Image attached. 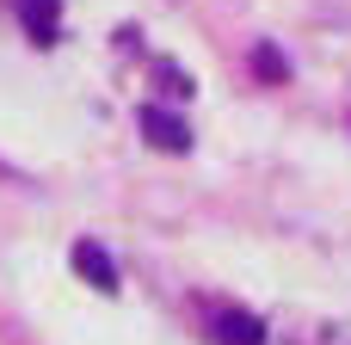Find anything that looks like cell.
<instances>
[{
    "instance_id": "cell-2",
    "label": "cell",
    "mask_w": 351,
    "mask_h": 345,
    "mask_svg": "<svg viewBox=\"0 0 351 345\" xmlns=\"http://www.w3.org/2000/svg\"><path fill=\"white\" fill-rule=\"evenodd\" d=\"M74 272H80L99 296H117V265H111V253H105L99 241H80V247H74Z\"/></svg>"
},
{
    "instance_id": "cell-4",
    "label": "cell",
    "mask_w": 351,
    "mask_h": 345,
    "mask_svg": "<svg viewBox=\"0 0 351 345\" xmlns=\"http://www.w3.org/2000/svg\"><path fill=\"white\" fill-rule=\"evenodd\" d=\"M19 25H25L37 43H49L56 25H62V0H19Z\"/></svg>"
},
{
    "instance_id": "cell-3",
    "label": "cell",
    "mask_w": 351,
    "mask_h": 345,
    "mask_svg": "<svg viewBox=\"0 0 351 345\" xmlns=\"http://www.w3.org/2000/svg\"><path fill=\"white\" fill-rule=\"evenodd\" d=\"M210 333H216V345H265V321L247 309H222Z\"/></svg>"
},
{
    "instance_id": "cell-1",
    "label": "cell",
    "mask_w": 351,
    "mask_h": 345,
    "mask_svg": "<svg viewBox=\"0 0 351 345\" xmlns=\"http://www.w3.org/2000/svg\"><path fill=\"white\" fill-rule=\"evenodd\" d=\"M136 123H142V142L160 148V154H185V148H191V123H185L173 105H142Z\"/></svg>"
},
{
    "instance_id": "cell-5",
    "label": "cell",
    "mask_w": 351,
    "mask_h": 345,
    "mask_svg": "<svg viewBox=\"0 0 351 345\" xmlns=\"http://www.w3.org/2000/svg\"><path fill=\"white\" fill-rule=\"evenodd\" d=\"M253 62H259V74H265V80H284V74H290V62H278V49H271V43H259V49H253Z\"/></svg>"
},
{
    "instance_id": "cell-6",
    "label": "cell",
    "mask_w": 351,
    "mask_h": 345,
    "mask_svg": "<svg viewBox=\"0 0 351 345\" xmlns=\"http://www.w3.org/2000/svg\"><path fill=\"white\" fill-rule=\"evenodd\" d=\"M154 74H160L167 93H185V99H191V74H179V68H154Z\"/></svg>"
},
{
    "instance_id": "cell-7",
    "label": "cell",
    "mask_w": 351,
    "mask_h": 345,
    "mask_svg": "<svg viewBox=\"0 0 351 345\" xmlns=\"http://www.w3.org/2000/svg\"><path fill=\"white\" fill-rule=\"evenodd\" d=\"M0 179H12V167H6V160H0Z\"/></svg>"
}]
</instances>
